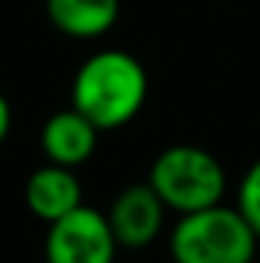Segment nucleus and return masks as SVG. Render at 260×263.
<instances>
[{
    "instance_id": "1",
    "label": "nucleus",
    "mask_w": 260,
    "mask_h": 263,
    "mask_svg": "<svg viewBox=\"0 0 260 263\" xmlns=\"http://www.w3.org/2000/svg\"><path fill=\"white\" fill-rule=\"evenodd\" d=\"M147 101V70L123 49H104L86 59L70 86V104L101 132L132 123Z\"/></svg>"
},
{
    "instance_id": "2",
    "label": "nucleus",
    "mask_w": 260,
    "mask_h": 263,
    "mask_svg": "<svg viewBox=\"0 0 260 263\" xmlns=\"http://www.w3.org/2000/svg\"><path fill=\"white\" fill-rule=\"evenodd\" d=\"M257 245L260 236L242 211L220 202L181 214L169 239L175 263H254Z\"/></svg>"
},
{
    "instance_id": "3",
    "label": "nucleus",
    "mask_w": 260,
    "mask_h": 263,
    "mask_svg": "<svg viewBox=\"0 0 260 263\" xmlns=\"http://www.w3.org/2000/svg\"><path fill=\"white\" fill-rule=\"evenodd\" d=\"M147 184L159 193L165 208L178 214H190L199 208L217 205L224 199L227 175L214 153L196 144H172L156 153Z\"/></svg>"
},
{
    "instance_id": "4",
    "label": "nucleus",
    "mask_w": 260,
    "mask_h": 263,
    "mask_svg": "<svg viewBox=\"0 0 260 263\" xmlns=\"http://www.w3.org/2000/svg\"><path fill=\"white\" fill-rule=\"evenodd\" d=\"M46 263H114L117 239L107 214L80 205L46 230Z\"/></svg>"
},
{
    "instance_id": "5",
    "label": "nucleus",
    "mask_w": 260,
    "mask_h": 263,
    "mask_svg": "<svg viewBox=\"0 0 260 263\" xmlns=\"http://www.w3.org/2000/svg\"><path fill=\"white\" fill-rule=\"evenodd\" d=\"M165 202L150 184H132L110 202L107 223L114 230L117 245L123 248H144L162 233Z\"/></svg>"
},
{
    "instance_id": "6",
    "label": "nucleus",
    "mask_w": 260,
    "mask_h": 263,
    "mask_svg": "<svg viewBox=\"0 0 260 263\" xmlns=\"http://www.w3.org/2000/svg\"><path fill=\"white\" fill-rule=\"evenodd\" d=\"M98 126L83 117L73 104L67 110H59L46 120V126L40 132V144L49 162H59L67 168H77L83 162L92 159L95 147H98Z\"/></svg>"
},
{
    "instance_id": "7",
    "label": "nucleus",
    "mask_w": 260,
    "mask_h": 263,
    "mask_svg": "<svg viewBox=\"0 0 260 263\" xmlns=\"http://www.w3.org/2000/svg\"><path fill=\"white\" fill-rule=\"evenodd\" d=\"M25 202L34 217L52 223V220L65 217L67 211L83 205V187H80L73 168L59 165V162H46L43 168L31 172V178L25 184Z\"/></svg>"
},
{
    "instance_id": "8",
    "label": "nucleus",
    "mask_w": 260,
    "mask_h": 263,
    "mask_svg": "<svg viewBox=\"0 0 260 263\" xmlns=\"http://www.w3.org/2000/svg\"><path fill=\"white\" fill-rule=\"evenodd\" d=\"M49 22L73 40H95L120 18V0H46Z\"/></svg>"
},
{
    "instance_id": "9",
    "label": "nucleus",
    "mask_w": 260,
    "mask_h": 263,
    "mask_svg": "<svg viewBox=\"0 0 260 263\" xmlns=\"http://www.w3.org/2000/svg\"><path fill=\"white\" fill-rule=\"evenodd\" d=\"M236 208L242 211V217L254 227V233L260 236V159L245 172V178H242V184H239Z\"/></svg>"
},
{
    "instance_id": "10",
    "label": "nucleus",
    "mask_w": 260,
    "mask_h": 263,
    "mask_svg": "<svg viewBox=\"0 0 260 263\" xmlns=\"http://www.w3.org/2000/svg\"><path fill=\"white\" fill-rule=\"evenodd\" d=\"M9 129H12V107H9V101L3 98V92H0V144L6 141Z\"/></svg>"
},
{
    "instance_id": "11",
    "label": "nucleus",
    "mask_w": 260,
    "mask_h": 263,
    "mask_svg": "<svg viewBox=\"0 0 260 263\" xmlns=\"http://www.w3.org/2000/svg\"><path fill=\"white\" fill-rule=\"evenodd\" d=\"M257 257H260V245H257Z\"/></svg>"
}]
</instances>
